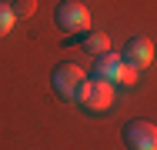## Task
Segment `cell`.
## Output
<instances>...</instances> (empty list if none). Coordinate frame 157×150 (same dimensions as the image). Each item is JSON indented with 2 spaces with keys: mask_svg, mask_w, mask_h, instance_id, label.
<instances>
[{
  "mask_svg": "<svg viewBox=\"0 0 157 150\" xmlns=\"http://www.w3.org/2000/svg\"><path fill=\"white\" fill-rule=\"evenodd\" d=\"M50 84H54V90L60 93L63 100H80V90H84V84H87V73L77 67V63H70V60H63V63H57L54 67V73H50Z\"/></svg>",
  "mask_w": 157,
  "mask_h": 150,
  "instance_id": "obj_1",
  "label": "cell"
},
{
  "mask_svg": "<svg viewBox=\"0 0 157 150\" xmlns=\"http://www.w3.org/2000/svg\"><path fill=\"white\" fill-rule=\"evenodd\" d=\"M57 27L67 33H87L90 30V10L80 0H63L57 7Z\"/></svg>",
  "mask_w": 157,
  "mask_h": 150,
  "instance_id": "obj_2",
  "label": "cell"
},
{
  "mask_svg": "<svg viewBox=\"0 0 157 150\" xmlns=\"http://www.w3.org/2000/svg\"><path fill=\"white\" fill-rule=\"evenodd\" d=\"M77 103H84L90 114H104V110H110V103H114V87L107 84V80H87L84 90H80V100Z\"/></svg>",
  "mask_w": 157,
  "mask_h": 150,
  "instance_id": "obj_3",
  "label": "cell"
},
{
  "mask_svg": "<svg viewBox=\"0 0 157 150\" xmlns=\"http://www.w3.org/2000/svg\"><path fill=\"white\" fill-rule=\"evenodd\" d=\"M124 144L130 150H157V123H151V120H127L124 123Z\"/></svg>",
  "mask_w": 157,
  "mask_h": 150,
  "instance_id": "obj_4",
  "label": "cell"
},
{
  "mask_svg": "<svg viewBox=\"0 0 157 150\" xmlns=\"http://www.w3.org/2000/svg\"><path fill=\"white\" fill-rule=\"evenodd\" d=\"M121 60L140 70V67H147V63L154 60V43H151L147 37H130L124 43V50H121Z\"/></svg>",
  "mask_w": 157,
  "mask_h": 150,
  "instance_id": "obj_5",
  "label": "cell"
},
{
  "mask_svg": "<svg viewBox=\"0 0 157 150\" xmlns=\"http://www.w3.org/2000/svg\"><path fill=\"white\" fill-rule=\"evenodd\" d=\"M121 67H124V60H121V54H100V57H94V77L97 80H107V84H114L117 80V73H121Z\"/></svg>",
  "mask_w": 157,
  "mask_h": 150,
  "instance_id": "obj_6",
  "label": "cell"
},
{
  "mask_svg": "<svg viewBox=\"0 0 157 150\" xmlns=\"http://www.w3.org/2000/svg\"><path fill=\"white\" fill-rule=\"evenodd\" d=\"M80 47H84V54L100 57V54H107V50H110V37H107V33H100V30H87V33H84V40H80Z\"/></svg>",
  "mask_w": 157,
  "mask_h": 150,
  "instance_id": "obj_7",
  "label": "cell"
},
{
  "mask_svg": "<svg viewBox=\"0 0 157 150\" xmlns=\"http://www.w3.org/2000/svg\"><path fill=\"white\" fill-rule=\"evenodd\" d=\"M13 24H17V17H13L10 3H0V37H7L13 30Z\"/></svg>",
  "mask_w": 157,
  "mask_h": 150,
  "instance_id": "obj_8",
  "label": "cell"
},
{
  "mask_svg": "<svg viewBox=\"0 0 157 150\" xmlns=\"http://www.w3.org/2000/svg\"><path fill=\"white\" fill-rule=\"evenodd\" d=\"M137 80H140V70H137V67H130V63H124L114 84H124V87H130V84H137Z\"/></svg>",
  "mask_w": 157,
  "mask_h": 150,
  "instance_id": "obj_9",
  "label": "cell"
},
{
  "mask_svg": "<svg viewBox=\"0 0 157 150\" xmlns=\"http://www.w3.org/2000/svg\"><path fill=\"white\" fill-rule=\"evenodd\" d=\"M10 10H13V17L20 20V17H30L33 10H37V0H13L10 3Z\"/></svg>",
  "mask_w": 157,
  "mask_h": 150,
  "instance_id": "obj_10",
  "label": "cell"
}]
</instances>
